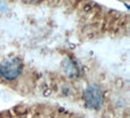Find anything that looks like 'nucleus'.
<instances>
[{"instance_id":"obj_2","label":"nucleus","mask_w":130,"mask_h":118,"mask_svg":"<svg viewBox=\"0 0 130 118\" xmlns=\"http://www.w3.org/2000/svg\"><path fill=\"white\" fill-rule=\"evenodd\" d=\"M102 92L95 86L88 87L84 92V101L90 109H98L102 104Z\"/></svg>"},{"instance_id":"obj_1","label":"nucleus","mask_w":130,"mask_h":118,"mask_svg":"<svg viewBox=\"0 0 130 118\" xmlns=\"http://www.w3.org/2000/svg\"><path fill=\"white\" fill-rule=\"evenodd\" d=\"M22 71V61L18 58H9L1 61L0 64V75L5 80H14Z\"/></svg>"},{"instance_id":"obj_3","label":"nucleus","mask_w":130,"mask_h":118,"mask_svg":"<svg viewBox=\"0 0 130 118\" xmlns=\"http://www.w3.org/2000/svg\"><path fill=\"white\" fill-rule=\"evenodd\" d=\"M23 1H25V3H36L37 0H23Z\"/></svg>"}]
</instances>
